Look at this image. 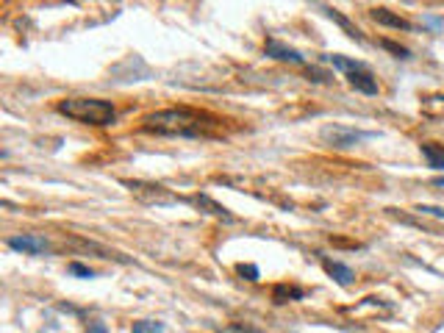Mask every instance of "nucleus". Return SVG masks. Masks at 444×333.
<instances>
[{"instance_id":"nucleus-1","label":"nucleus","mask_w":444,"mask_h":333,"mask_svg":"<svg viewBox=\"0 0 444 333\" xmlns=\"http://www.w3.org/2000/svg\"><path fill=\"white\" fill-rule=\"evenodd\" d=\"M219 128V120L205 114V111H194L186 106L178 108H164V111H153L142 120V131L145 133H156V136H181V139H208L214 136Z\"/></svg>"},{"instance_id":"nucleus-2","label":"nucleus","mask_w":444,"mask_h":333,"mask_svg":"<svg viewBox=\"0 0 444 333\" xmlns=\"http://www.w3.org/2000/svg\"><path fill=\"white\" fill-rule=\"evenodd\" d=\"M56 111L64 114L67 120H75L81 125H95V128H106L117 120V108L100 97H64L56 103Z\"/></svg>"},{"instance_id":"nucleus-3","label":"nucleus","mask_w":444,"mask_h":333,"mask_svg":"<svg viewBox=\"0 0 444 333\" xmlns=\"http://www.w3.org/2000/svg\"><path fill=\"white\" fill-rule=\"evenodd\" d=\"M320 136H322L325 144H331V147H336V150H350V147H355V144H361V142H367V139H375L378 133H375V131L347 128V125H325V128L320 131Z\"/></svg>"},{"instance_id":"nucleus-4","label":"nucleus","mask_w":444,"mask_h":333,"mask_svg":"<svg viewBox=\"0 0 444 333\" xmlns=\"http://www.w3.org/2000/svg\"><path fill=\"white\" fill-rule=\"evenodd\" d=\"M125 187L131 189V195L133 198H139L142 203H156V206H172V203H178L181 198H175V195H169L164 187H158V184H142V181H125Z\"/></svg>"},{"instance_id":"nucleus-5","label":"nucleus","mask_w":444,"mask_h":333,"mask_svg":"<svg viewBox=\"0 0 444 333\" xmlns=\"http://www.w3.org/2000/svg\"><path fill=\"white\" fill-rule=\"evenodd\" d=\"M6 245L12 247V250H17V253H26V256H42V253H48V239L45 236H39V234H23V236H9L6 239Z\"/></svg>"},{"instance_id":"nucleus-6","label":"nucleus","mask_w":444,"mask_h":333,"mask_svg":"<svg viewBox=\"0 0 444 333\" xmlns=\"http://www.w3.org/2000/svg\"><path fill=\"white\" fill-rule=\"evenodd\" d=\"M264 53H267L270 59H275V61L295 64V67H306V56H303V53H297L295 48H289V45L278 42V39H270V42L264 45Z\"/></svg>"},{"instance_id":"nucleus-7","label":"nucleus","mask_w":444,"mask_h":333,"mask_svg":"<svg viewBox=\"0 0 444 333\" xmlns=\"http://www.w3.org/2000/svg\"><path fill=\"white\" fill-rule=\"evenodd\" d=\"M347 84L355 89V92H361V95H378V78L372 75V70L369 67H361V70H353V73H347Z\"/></svg>"},{"instance_id":"nucleus-8","label":"nucleus","mask_w":444,"mask_h":333,"mask_svg":"<svg viewBox=\"0 0 444 333\" xmlns=\"http://www.w3.org/2000/svg\"><path fill=\"white\" fill-rule=\"evenodd\" d=\"M369 17H372L378 26H383V28H394V31H411V28H414L408 20H403L400 15H394V12H389V9H372Z\"/></svg>"},{"instance_id":"nucleus-9","label":"nucleus","mask_w":444,"mask_h":333,"mask_svg":"<svg viewBox=\"0 0 444 333\" xmlns=\"http://www.w3.org/2000/svg\"><path fill=\"white\" fill-rule=\"evenodd\" d=\"M322 269L339 283V286H350L353 283V269L347 267V264H342V261H336V258H328V256H322Z\"/></svg>"},{"instance_id":"nucleus-10","label":"nucleus","mask_w":444,"mask_h":333,"mask_svg":"<svg viewBox=\"0 0 444 333\" xmlns=\"http://www.w3.org/2000/svg\"><path fill=\"white\" fill-rule=\"evenodd\" d=\"M194 206L197 209H205V214H211V217H216V220H222V222H234V214L222 206V203H216L214 198H208V195H197L194 198Z\"/></svg>"},{"instance_id":"nucleus-11","label":"nucleus","mask_w":444,"mask_h":333,"mask_svg":"<svg viewBox=\"0 0 444 333\" xmlns=\"http://www.w3.org/2000/svg\"><path fill=\"white\" fill-rule=\"evenodd\" d=\"M303 297H306V289L292 286V283H278V286L272 289V300H275L278 305H284V303H297V300H303Z\"/></svg>"},{"instance_id":"nucleus-12","label":"nucleus","mask_w":444,"mask_h":333,"mask_svg":"<svg viewBox=\"0 0 444 333\" xmlns=\"http://www.w3.org/2000/svg\"><path fill=\"white\" fill-rule=\"evenodd\" d=\"M419 150H422V155H425L430 170H444V147L441 144L425 142V144H419Z\"/></svg>"},{"instance_id":"nucleus-13","label":"nucleus","mask_w":444,"mask_h":333,"mask_svg":"<svg viewBox=\"0 0 444 333\" xmlns=\"http://www.w3.org/2000/svg\"><path fill=\"white\" fill-rule=\"evenodd\" d=\"M322 12H325V15H328V17H331L336 26H342V28L347 31V37H353L355 42H364V34H361V31H358V28H355V26H353V23H350L344 15H339L336 9H322Z\"/></svg>"},{"instance_id":"nucleus-14","label":"nucleus","mask_w":444,"mask_h":333,"mask_svg":"<svg viewBox=\"0 0 444 333\" xmlns=\"http://www.w3.org/2000/svg\"><path fill=\"white\" fill-rule=\"evenodd\" d=\"M322 61L333 64V67H336V70H342V73H353V70L367 67L364 61H358V59H344V56H322Z\"/></svg>"},{"instance_id":"nucleus-15","label":"nucleus","mask_w":444,"mask_h":333,"mask_svg":"<svg viewBox=\"0 0 444 333\" xmlns=\"http://www.w3.org/2000/svg\"><path fill=\"white\" fill-rule=\"evenodd\" d=\"M133 333H164V322H156V319H139L133 322L131 327Z\"/></svg>"},{"instance_id":"nucleus-16","label":"nucleus","mask_w":444,"mask_h":333,"mask_svg":"<svg viewBox=\"0 0 444 333\" xmlns=\"http://www.w3.org/2000/svg\"><path fill=\"white\" fill-rule=\"evenodd\" d=\"M67 272H70V275H75V278H84V280H92V278H95V269H89V267H86V264H81V261H70Z\"/></svg>"},{"instance_id":"nucleus-17","label":"nucleus","mask_w":444,"mask_h":333,"mask_svg":"<svg viewBox=\"0 0 444 333\" xmlns=\"http://www.w3.org/2000/svg\"><path fill=\"white\" fill-rule=\"evenodd\" d=\"M237 272H239L245 280H250V283H256V280L261 278V269H259L256 264H237Z\"/></svg>"},{"instance_id":"nucleus-18","label":"nucleus","mask_w":444,"mask_h":333,"mask_svg":"<svg viewBox=\"0 0 444 333\" xmlns=\"http://www.w3.org/2000/svg\"><path fill=\"white\" fill-rule=\"evenodd\" d=\"M380 48L391 50L397 59H411V50H408V48H403V45H394V42H389V39H383V42H380Z\"/></svg>"},{"instance_id":"nucleus-19","label":"nucleus","mask_w":444,"mask_h":333,"mask_svg":"<svg viewBox=\"0 0 444 333\" xmlns=\"http://www.w3.org/2000/svg\"><path fill=\"white\" fill-rule=\"evenodd\" d=\"M416 214H427V217H436V220H444V209L441 206H416Z\"/></svg>"},{"instance_id":"nucleus-20","label":"nucleus","mask_w":444,"mask_h":333,"mask_svg":"<svg viewBox=\"0 0 444 333\" xmlns=\"http://www.w3.org/2000/svg\"><path fill=\"white\" fill-rule=\"evenodd\" d=\"M86 333H109V327H106V322H100V319H92V322L86 325Z\"/></svg>"},{"instance_id":"nucleus-21","label":"nucleus","mask_w":444,"mask_h":333,"mask_svg":"<svg viewBox=\"0 0 444 333\" xmlns=\"http://www.w3.org/2000/svg\"><path fill=\"white\" fill-rule=\"evenodd\" d=\"M234 330H239V333H259V330H253V327H245V325H234Z\"/></svg>"}]
</instances>
